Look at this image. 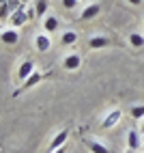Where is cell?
<instances>
[{"mask_svg":"<svg viewBox=\"0 0 144 153\" xmlns=\"http://www.w3.org/2000/svg\"><path fill=\"white\" fill-rule=\"evenodd\" d=\"M142 147H144V138H142Z\"/></svg>","mask_w":144,"mask_h":153,"instance_id":"23","label":"cell"},{"mask_svg":"<svg viewBox=\"0 0 144 153\" xmlns=\"http://www.w3.org/2000/svg\"><path fill=\"white\" fill-rule=\"evenodd\" d=\"M140 131H142V136H144V121L140 123Z\"/></svg>","mask_w":144,"mask_h":153,"instance_id":"21","label":"cell"},{"mask_svg":"<svg viewBox=\"0 0 144 153\" xmlns=\"http://www.w3.org/2000/svg\"><path fill=\"white\" fill-rule=\"evenodd\" d=\"M99 11H101V7H99L97 2H95V4H88L84 11H82L80 19H84V22H86V19H92V17H97V15H99Z\"/></svg>","mask_w":144,"mask_h":153,"instance_id":"12","label":"cell"},{"mask_svg":"<svg viewBox=\"0 0 144 153\" xmlns=\"http://www.w3.org/2000/svg\"><path fill=\"white\" fill-rule=\"evenodd\" d=\"M129 43H131L133 48H142V45H144V35L131 33V35H129Z\"/></svg>","mask_w":144,"mask_h":153,"instance_id":"16","label":"cell"},{"mask_svg":"<svg viewBox=\"0 0 144 153\" xmlns=\"http://www.w3.org/2000/svg\"><path fill=\"white\" fill-rule=\"evenodd\" d=\"M52 153H67V149H65V147H60V149H56V151H52Z\"/></svg>","mask_w":144,"mask_h":153,"instance_id":"20","label":"cell"},{"mask_svg":"<svg viewBox=\"0 0 144 153\" xmlns=\"http://www.w3.org/2000/svg\"><path fill=\"white\" fill-rule=\"evenodd\" d=\"M129 4H133V7H138V4H142V0H129Z\"/></svg>","mask_w":144,"mask_h":153,"instance_id":"19","label":"cell"},{"mask_svg":"<svg viewBox=\"0 0 144 153\" xmlns=\"http://www.w3.org/2000/svg\"><path fill=\"white\" fill-rule=\"evenodd\" d=\"M60 41L65 45H73V43H78V33L75 30H65L63 37H60Z\"/></svg>","mask_w":144,"mask_h":153,"instance_id":"13","label":"cell"},{"mask_svg":"<svg viewBox=\"0 0 144 153\" xmlns=\"http://www.w3.org/2000/svg\"><path fill=\"white\" fill-rule=\"evenodd\" d=\"M63 2V7L65 9H75L78 7V2H82V0H60Z\"/></svg>","mask_w":144,"mask_h":153,"instance_id":"18","label":"cell"},{"mask_svg":"<svg viewBox=\"0 0 144 153\" xmlns=\"http://www.w3.org/2000/svg\"><path fill=\"white\" fill-rule=\"evenodd\" d=\"M140 136H142V131L136 129V127L127 131V147H129L131 151H136V149L142 147V138H140Z\"/></svg>","mask_w":144,"mask_h":153,"instance_id":"2","label":"cell"},{"mask_svg":"<svg viewBox=\"0 0 144 153\" xmlns=\"http://www.w3.org/2000/svg\"><path fill=\"white\" fill-rule=\"evenodd\" d=\"M131 117L136 121H142L144 119V106H133L131 108Z\"/></svg>","mask_w":144,"mask_h":153,"instance_id":"17","label":"cell"},{"mask_svg":"<svg viewBox=\"0 0 144 153\" xmlns=\"http://www.w3.org/2000/svg\"><path fill=\"white\" fill-rule=\"evenodd\" d=\"M58 17H54V15H49V17H45V22H43V28H45V33H54V30L58 28Z\"/></svg>","mask_w":144,"mask_h":153,"instance_id":"15","label":"cell"},{"mask_svg":"<svg viewBox=\"0 0 144 153\" xmlns=\"http://www.w3.org/2000/svg\"><path fill=\"white\" fill-rule=\"evenodd\" d=\"M47 76H49V74H41V71H35V74L30 76V78H26L24 82H22V86H19V88L15 91V95L19 93V91H28V88H32L35 84H39V82H43V80H45Z\"/></svg>","mask_w":144,"mask_h":153,"instance_id":"1","label":"cell"},{"mask_svg":"<svg viewBox=\"0 0 144 153\" xmlns=\"http://www.w3.org/2000/svg\"><path fill=\"white\" fill-rule=\"evenodd\" d=\"M120 117H123V112L118 110V108H114V110H112L110 112V114L103 119V123H101V127H103V129H110V127H114L116 123H118V121H120Z\"/></svg>","mask_w":144,"mask_h":153,"instance_id":"8","label":"cell"},{"mask_svg":"<svg viewBox=\"0 0 144 153\" xmlns=\"http://www.w3.org/2000/svg\"><path fill=\"white\" fill-rule=\"evenodd\" d=\"M35 48H37V52H47V50L52 48L49 35H37V39H35Z\"/></svg>","mask_w":144,"mask_h":153,"instance_id":"10","label":"cell"},{"mask_svg":"<svg viewBox=\"0 0 144 153\" xmlns=\"http://www.w3.org/2000/svg\"><path fill=\"white\" fill-rule=\"evenodd\" d=\"M49 9V0H37L35 2V11H37V17H45Z\"/></svg>","mask_w":144,"mask_h":153,"instance_id":"14","label":"cell"},{"mask_svg":"<svg viewBox=\"0 0 144 153\" xmlns=\"http://www.w3.org/2000/svg\"><path fill=\"white\" fill-rule=\"evenodd\" d=\"M84 145L90 149V153H112L106 145H101V142H97V140H90V138H84Z\"/></svg>","mask_w":144,"mask_h":153,"instance_id":"11","label":"cell"},{"mask_svg":"<svg viewBox=\"0 0 144 153\" xmlns=\"http://www.w3.org/2000/svg\"><path fill=\"white\" fill-rule=\"evenodd\" d=\"M67 138H69V129H60L58 134L52 138V142H49V151H56V149H60V147H65Z\"/></svg>","mask_w":144,"mask_h":153,"instance_id":"6","label":"cell"},{"mask_svg":"<svg viewBox=\"0 0 144 153\" xmlns=\"http://www.w3.org/2000/svg\"><path fill=\"white\" fill-rule=\"evenodd\" d=\"M32 74H35V63H32V60H24V63L19 65V69H17V80L24 82V80L30 78Z\"/></svg>","mask_w":144,"mask_h":153,"instance_id":"4","label":"cell"},{"mask_svg":"<svg viewBox=\"0 0 144 153\" xmlns=\"http://www.w3.org/2000/svg\"><path fill=\"white\" fill-rule=\"evenodd\" d=\"M63 67H65L67 71H75V69H80V67H82V56H80L78 52L67 54L65 60H63Z\"/></svg>","mask_w":144,"mask_h":153,"instance_id":"3","label":"cell"},{"mask_svg":"<svg viewBox=\"0 0 144 153\" xmlns=\"http://www.w3.org/2000/svg\"><path fill=\"white\" fill-rule=\"evenodd\" d=\"M22 2H24V4H26V2H28V0H22Z\"/></svg>","mask_w":144,"mask_h":153,"instance_id":"22","label":"cell"},{"mask_svg":"<svg viewBox=\"0 0 144 153\" xmlns=\"http://www.w3.org/2000/svg\"><path fill=\"white\" fill-rule=\"evenodd\" d=\"M108 45H112V39H108L103 35H95L88 41V48H92V50H101V48H108Z\"/></svg>","mask_w":144,"mask_h":153,"instance_id":"9","label":"cell"},{"mask_svg":"<svg viewBox=\"0 0 144 153\" xmlns=\"http://www.w3.org/2000/svg\"><path fill=\"white\" fill-rule=\"evenodd\" d=\"M9 22H11V26H13V28H19V26H24V24L28 22V13L24 11V9H17L15 13H11Z\"/></svg>","mask_w":144,"mask_h":153,"instance_id":"7","label":"cell"},{"mask_svg":"<svg viewBox=\"0 0 144 153\" xmlns=\"http://www.w3.org/2000/svg\"><path fill=\"white\" fill-rule=\"evenodd\" d=\"M0 39H2V43H7V45H15V43L19 41L17 28H2V33H0Z\"/></svg>","mask_w":144,"mask_h":153,"instance_id":"5","label":"cell"}]
</instances>
